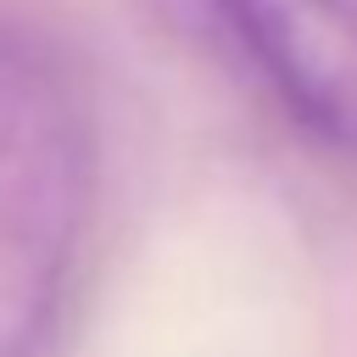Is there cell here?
I'll use <instances>...</instances> for the list:
<instances>
[{
  "instance_id": "1",
  "label": "cell",
  "mask_w": 357,
  "mask_h": 357,
  "mask_svg": "<svg viewBox=\"0 0 357 357\" xmlns=\"http://www.w3.org/2000/svg\"><path fill=\"white\" fill-rule=\"evenodd\" d=\"M100 139L78 61L0 17V357H61L95 229Z\"/></svg>"
},
{
  "instance_id": "2",
  "label": "cell",
  "mask_w": 357,
  "mask_h": 357,
  "mask_svg": "<svg viewBox=\"0 0 357 357\" xmlns=\"http://www.w3.org/2000/svg\"><path fill=\"white\" fill-rule=\"evenodd\" d=\"M312 145L357 162V0H190Z\"/></svg>"
}]
</instances>
